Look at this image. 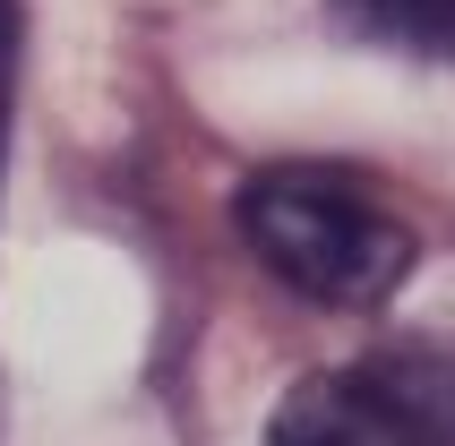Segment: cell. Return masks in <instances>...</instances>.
Instances as JSON below:
<instances>
[{
	"mask_svg": "<svg viewBox=\"0 0 455 446\" xmlns=\"http://www.w3.org/2000/svg\"><path fill=\"white\" fill-rule=\"evenodd\" d=\"M241 241L309 309H379V300H395V283L421 258V241L361 180L318 172V163L258 172L241 189Z\"/></svg>",
	"mask_w": 455,
	"mask_h": 446,
	"instance_id": "6da1fadb",
	"label": "cell"
},
{
	"mask_svg": "<svg viewBox=\"0 0 455 446\" xmlns=\"http://www.w3.org/2000/svg\"><path fill=\"white\" fill-rule=\"evenodd\" d=\"M267 446H455V361L421 344L318 370L275 403Z\"/></svg>",
	"mask_w": 455,
	"mask_h": 446,
	"instance_id": "7a4b0ae2",
	"label": "cell"
},
{
	"mask_svg": "<svg viewBox=\"0 0 455 446\" xmlns=\"http://www.w3.org/2000/svg\"><path fill=\"white\" fill-rule=\"evenodd\" d=\"M327 9L361 44L412 52V60H455V0H327Z\"/></svg>",
	"mask_w": 455,
	"mask_h": 446,
	"instance_id": "3957f363",
	"label": "cell"
},
{
	"mask_svg": "<svg viewBox=\"0 0 455 446\" xmlns=\"http://www.w3.org/2000/svg\"><path fill=\"white\" fill-rule=\"evenodd\" d=\"M9 52H18V0H0V129H9Z\"/></svg>",
	"mask_w": 455,
	"mask_h": 446,
	"instance_id": "277c9868",
	"label": "cell"
}]
</instances>
